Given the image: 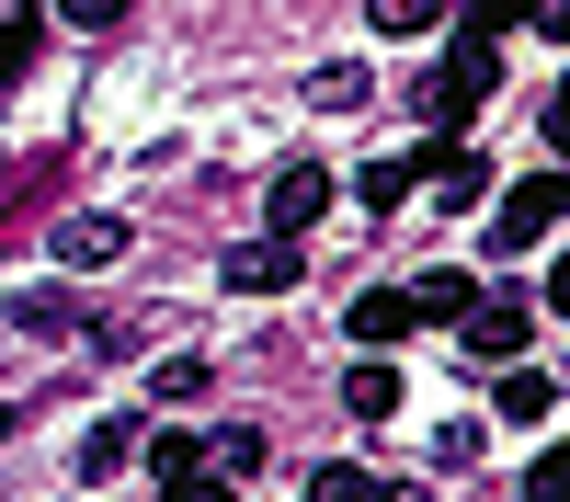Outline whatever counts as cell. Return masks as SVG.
Segmentation results:
<instances>
[{
    "label": "cell",
    "mask_w": 570,
    "mask_h": 502,
    "mask_svg": "<svg viewBox=\"0 0 570 502\" xmlns=\"http://www.w3.org/2000/svg\"><path fill=\"white\" fill-rule=\"evenodd\" d=\"M491 80H502V58L468 35V46H445V58L422 69V115H434V126H468V115L491 104Z\"/></svg>",
    "instance_id": "cell-1"
},
{
    "label": "cell",
    "mask_w": 570,
    "mask_h": 502,
    "mask_svg": "<svg viewBox=\"0 0 570 502\" xmlns=\"http://www.w3.org/2000/svg\"><path fill=\"white\" fill-rule=\"evenodd\" d=\"M570 217V160H548V171H525L502 195V217H491V252H537V228H559Z\"/></svg>",
    "instance_id": "cell-2"
},
{
    "label": "cell",
    "mask_w": 570,
    "mask_h": 502,
    "mask_svg": "<svg viewBox=\"0 0 570 502\" xmlns=\"http://www.w3.org/2000/svg\"><path fill=\"white\" fill-rule=\"evenodd\" d=\"M297 274H308L297 228H263V240H240V252H228V286H240V297H285Z\"/></svg>",
    "instance_id": "cell-3"
},
{
    "label": "cell",
    "mask_w": 570,
    "mask_h": 502,
    "mask_svg": "<svg viewBox=\"0 0 570 502\" xmlns=\"http://www.w3.org/2000/svg\"><path fill=\"white\" fill-rule=\"evenodd\" d=\"M525 332H537V308H525V297H480V308L456 319V343L480 354V365H513V354H525Z\"/></svg>",
    "instance_id": "cell-4"
},
{
    "label": "cell",
    "mask_w": 570,
    "mask_h": 502,
    "mask_svg": "<svg viewBox=\"0 0 570 502\" xmlns=\"http://www.w3.org/2000/svg\"><path fill=\"white\" fill-rule=\"evenodd\" d=\"M343 332L365 343V354H389V343H411L422 332V297H400V286H376V297H354V319Z\"/></svg>",
    "instance_id": "cell-5"
},
{
    "label": "cell",
    "mask_w": 570,
    "mask_h": 502,
    "mask_svg": "<svg viewBox=\"0 0 570 502\" xmlns=\"http://www.w3.org/2000/svg\"><path fill=\"white\" fill-rule=\"evenodd\" d=\"M320 206H331V171H320V160H285L274 195H263V228H308Z\"/></svg>",
    "instance_id": "cell-6"
},
{
    "label": "cell",
    "mask_w": 570,
    "mask_h": 502,
    "mask_svg": "<svg viewBox=\"0 0 570 502\" xmlns=\"http://www.w3.org/2000/svg\"><path fill=\"white\" fill-rule=\"evenodd\" d=\"M422 183H434L445 206H480V149H456V126L422 137Z\"/></svg>",
    "instance_id": "cell-7"
},
{
    "label": "cell",
    "mask_w": 570,
    "mask_h": 502,
    "mask_svg": "<svg viewBox=\"0 0 570 502\" xmlns=\"http://www.w3.org/2000/svg\"><path fill=\"white\" fill-rule=\"evenodd\" d=\"M548 411H559V377H548V365H502V423H548Z\"/></svg>",
    "instance_id": "cell-8"
},
{
    "label": "cell",
    "mask_w": 570,
    "mask_h": 502,
    "mask_svg": "<svg viewBox=\"0 0 570 502\" xmlns=\"http://www.w3.org/2000/svg\"><path fill=\"white\" fill-rule=\"evenodd\" d=\"M343 411H354V423H389V411H400V377H389V354H365L354 377H343Z\"/></svg>",
    "instance_id": "cell-9"
},
{
    "label": "cell",
    "mask_w": 570,
    "mask_h": 502,
    "mask_svg": "<svg viewBox=\"0 0 570 502\" xmlns=\"http://www.w3.org/2000/svg\"><path fill=\"white\" fill-rule=\"evenodd\" d=\"M115 252H126V217H69V228H58V263H69V274H80V263H115Z\"/></svg>",
    "instance_id": "cell-10"
},
{
    "label": "cell",
    "mask_w": 570,
    "mask_h": 502,
    "mask_svg": "<svg viewBox=\"0 0 570 502\" xmlns=\"http://www.w3.org/2000/svg\"><path fill=\"white\" fill-rule=\"evenodd\" d=\"M525 23H537V0H456V35H480V46L525 35Z\"/></svg>",
    "instance_id": "cell-11"
},
{
    "label": "cell",
    "mask_w": 570,
    "mask_h": 502,
    "mask_svg": "<svg viewBox=\"0 0 570 502\" xmlns=\"http://www.w3.org/2000/svg\"><path fill=\"white\" fill-rule=\"evenodd\" d=\"M411 297H422V319H468V308H480V286H468L456 263H434V274L411 286Z\"/></svg>",
    "instance_id": "cell-12"
},
{
    "label": "cell",
    "mask_w": 570,
    "mask_h": 502,
    "mask_svg": "<svg viewBox=\"0 0 570 502\" xmlns=\"http://www.w3.org/2000/svg\"><path fill=\"white\" fill-rule=\"evenodd\" d=\"M126 456H137V423H91L80 434V480H115Z\"/></svg>",
    "instance_id": "cell-13"
},
{
    "label": "cell",
    "mask_w": 570,
    "mask_h": 502,
    "mask_svg": "<svg viewBox=\"0 0 570 502\" xmlns=\"http://www.w3.org/2000/svg\"><path fill=\"white\" fill-rule=\"evenodd\" d=\"M365 23H376V35H434L445 0H365Z\"/></svg>",
    "instance_id": "cell-14"
},
{
    "label": "cell",
    "mask_w": 570,
    "mask_h": 502,
    "mask_svg": "<svg viewBox=\"0 0 570 502\" xmlns=\"http://www.w3.org/2000/svg\"><path fill=\"white\" fill-rule=\"evenodd\" d=\"M308 502H389V480H376V469H320Z\"/></svg>",
    "instance_id": "cell-15"
},
{
    "label": "cell",
    "mask_w": 570,
    "mask_h": 502,
    "mask_svg": "<svg viewBox=\"0 0 570 502\" xmlns=\"http://www.w3.org/2000/svg\"><path fill=\"white\" fill-rule=\"evenodd\" d=\"M149 469H160V491H171V480L206 469V445H195V434H149Z\"/></svg>",
    "instance_id": "cell-16"
},
{
    "label": "cell",
    "mask_w": 570,
    "mask_h": 502,
    "mask_svg": "<svg viewBox=\"0 0 570 502\" xmlns=\"http://www.w3.org/2000/svg\"><path fill=\"white\" fill-rule=\"evenodd\" d=\"M525 502H570V445H548L537 469H525Z\"/></svg>",
    "instance_id": "cell-17"
},
{
    "label": "cell",
    "mask_w": 570,
    "mask_h": 502,
    "mask_svg": "<svg viewBox=\"0 0 570 502\" xmlns=\"http://www.w3.org/2000/svg\"><path fill=\"white\" fill-rule=\"evenodd\" d=\"M12 319H23V332H80V319H69V297H58V286H35V297H23Z\"/></svg>",
    "instance_id": "cell-18"
},
{
    "label": "cell",
    "mask_w": 570,
    "mask_h": 502,
    "mask_svg": "<svg viewBox=\"0 0 570 502\" xmlns=\"http://www.w3.org/2000/svg\"><path fill=\"white\" fill-rule=\"evenodd\" d=\"M217 469H228V480H252V469H263V434H252V423H228V434H217Z\"/></svg>",
    "instance_id": "cell-19"
},
{
    "label": "cell",
    "mask_w": 570,
    "mask_h": 502,
    "mask_svg": "<svg viewBox=\"0 0 570 502\" xmlns=\"http://www.w3.org/2000/svg\"><path fill=\"white\" fill-rule=\"evenodd\" d=\"M411 183H422V160H376V171H365V206H400Z\"/></svg>",
    "instance_id": "cell-20"
},
{
    "label": "cell",
    "mask_w": 570,
    "mask_h": 502,
    "mask_svg": "<svg viewBox=\"0 0 570 502\" xmlns=\"http://www.w3.org/2000/svg\"><path fill=\"white\" fill-rule=\"evenodd\" d=\"M23 58H35V12H0V80H12Z\"/></svg>",
    "instance_id": "cell-21"
},
{
    "label": "cell",
    "mask_w": 570,
    "mask_h": 502,
    "mask_svg": "<svg viewBox=\"0 0 570 502\" xmlns=\"http://www.w3.org/2000/svg\"><path fill=\"white\" fill-rule=\"evenodd\" d=\"M160 502H228V469H195V480H171Z\"/></svg>",
    "instance_id": "cell-22"
},
{
    "label": "cell",
    "mask_w": 570,
    "mask_h": 502,
    "mask_svg": "<svg viewBox=\"0 0 570 502\" xmlns=\"http://www.w3.org/2000/svg\"><path fill=\"white\" fill-rule=\"evenodd\" d=\"M548 160H570V91L548 104Z\"/></svg>",
    "instance_id": "cell-23"
},
{
    "label": "cell",
    "mask_w": 570,
    "mask_h": 502,
    "mask_svg": "<svg viewBox=\"0 0 570 502\" xmlns=\"http://www.w3.org/2000/svg\"><path fill=\"white\" fill-rule=\"evenodd\" d=\"M548 319H570V252L548 263Z\"/></svg>",
    "instance_id": "cell-24"
},
{
    "label": "cell",
    "mask_w": 570,
    "mask_h": 502,
    "mask_svg": "<svg viewBox=\"0 0 570 502\" xmlns=\"http://www.w3.org/2000/svg\"><path fill=\"white\" fill-rule=\"evenodd\" d=\"M58 12H69V23H115L126 0H58Z\"/></svg>",
    "instance_id": "cell-25"
},
{
    "label": "cell",
    "mask_w": 570,
    "mask_h": 502,
    "mask_svg": "<svg viewBox=\"0 0 570 502\" xmlns=\"http://www.w3.org/2000/svg\"><path fill=\"white\" fill-rule=\"evenodd\" d=\"M537 35H570V0H537Z\"/></svg>",
    "instance_id": "cell-26"
},
{
    "label": "cell",
    "mask_w": 570,
    "mask_h": 502,
    "mask_svg": "<svg viewBox=\"0 0 570 502\" xmlns=\"http://www.w3.org/2000/svg\"><path fill=\"white\" fill-rule=\"evenodd\" d=\"M0 434H12V411H0Z\"/></svg>",
    "instance_id": "cell-27"
}]
</instances>
